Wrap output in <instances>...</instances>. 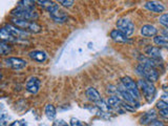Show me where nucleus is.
Instances as JSON below:
<instances>
[{"label":"nucleus","mask_w":168,"mask_h":126,"mask_svg":"<svg viewBox=\"0 0 168 126\" xmlns=\"http://www.w3.org/2000/svg\"><path fill=\"white\" fill-rule=\"evenodd\" d=\"M69 126H88L86 123H84V122H81L80 120L76 119V118H73L71 120V125Z\"/></svg>","instance_id":"cd10ccee"},{"label":"nucleus","mask_w":168,"mask_h":126,"mask_svg":"<svg viewBox=\"0 0 168 126\" xmlns=\"http://www.w3.org/2000/svg\"><path fill=\"white\" fill-rule=\"evenodd\" d=\"M5 29H7V31H9L17 40L18 39H23V38H25L27 36V33H25V32L21 31V29H17V27H15L14 25H12V24H7L5 25Z\"/></svg>","instance_id":"4468645a"},{"label":"nucleus","mask_w":168,"mask_h":126,"mask_svg":"<svg viewBox=\"0 0 168 126\" xmlns=\"http://www.w3.org/2000/svg\"><path fill=\"white\" fill-rule=\"evenodd\" d=\"M5 65L12 69H16V71H20L23 69L27 66V61L21 58H16V57H9L5 59Z\"/></svg>","instance_id":"0eeeda50"},{"label":"nucleus","mask_w":168,"mask_h":126,"mask_svg":"<svg viewBox=\"0 0 168 126\" xmlns=\"http://www.w3.org/2000/svg\"><path fill=\"white\" fill-rule=\"evenodd\" d=\"M136 69H137V73L139 75H141L144 79L151 82V83L158 81V79H159V71L150 66L139 63V65H138Z\"/></svg>","instance_id":"7ed1b4c3"},{"label":"nucleus","mask_w":168,"mask_h":126,"mask_svg":"<svg viewBox=\"0 0 168 126\" xmlns=\"http://www.w3.org/2000/svg\"><path fill=\"white\" fill-rule=\"evenodd\" d=\"M11 126H27L23 121H15L11 124Z\"/></svg>","instance_id":"473e14b6"},{"label":"nucleus","mask_w":168,"mask_h":126,"mask_svg":"<svg viewBox=\"0 0 168 126\" xmlns=\"http://www.w3.org/2000/svg\"><path fill=\"white\" fill-rule=\"evenodd\" d=\"M97 107L101 111V113H108L111 111V107L107 105V103L103 101V100H100L97 102Z\"/></svg>","instance_id":"a878e982"},{"label":"nucleus","mask_w":168,"mask_h":126,"mask_svg":"<svg viewBox=\"0 0 168 126\" xmlns=\"http://www.w3.org/2000/svg\"><path fill=\"white\" fill-rule=\"evenodd\" d=\"M12 16H14V18H18V19L31 20V21H34L39 17L38 13L34 10H25L18 7L12 11Z\"/></svg>","instance_id":"20e7f679"},{"label":"nucleus","mask_w":168,"mask_h":126,"mask_svg":"<svg viewBox=\"0 0 168 126\" xmlns=\"http://www.w3.org/2000/svg\"><path fill=\"white\" fill-rule=\"evenodd\" d=\"M160 116L163 117L164 119H167L168 118V109H164V111H160Z\"/></svg>","instance_id":"72a5a7b5"},{"label":"nucleus","mask_w":168,"mask_h":126,"mask_svg":"<svg viewBox=\"0 0 168 126\" xmlns=\"http://www.w3.org/2000/svg\"><path fill=\"white\" fill-rule=\"evenodd\" d=\"M11 52H12V47L10 46L7 43L0 41V56L7 55V54H10Z\"/></svg>","instance_id":"393cba45"},{"label":"nucleus","mask_w":168,"mask_h":126,"mask_svg":"<svg viewBox=\"0 0 168 126\" xmlns=\"http://www.w3.org/2000/svg\"><path fill=\"white\" fill-rule=\"evenodd\" d=\"M37 3H39L40 7H43V9H45L47 12H49V14L54 13V12L58 11V10L60 9L59 5H58L56 2H54V1H46V0H39V1H37Z\"/></svg>","instance_id":"9b49d317"},{"label":"nucleus","mask_w":168,"mask_h":126,"mask_svg":"<svg viewBox=\"0 0 168 126\" xmlns=\"http://www.w3.org/2000/svg\"><path fill=\"white\" fill-rule=\"evenodd\" d=\"M51 17L55 20L56 22H64L65 20L67 19V15L65 14V12L61 11V10H58V11L54 12V13L49 14Z\"/></svg>","instance_id":"aec40b11"},{"label":"nucleus","mask_w":168,"mask_h":126,"mask_svg":"<svg viewBox=\"0 0 168 126\" xmlns=\"http://www.w3.org/2000/svg\"><path fill=\"white\" fill-rule=\"evenodd\" d=\"M166 98H167V95H166V94H164V95L162 96V101L166 102Z\"/></svg>","instance_id":"c9c22d12"},{"label":"nucleus","mask_w":168,"mask_h":126,"mask_svg":"<svg viewBox=\"0 0 168 126\" xmlns=\"http://www.w3.org/2000/svg\"><path fill=\"white\" fill-rule=\"evenodd\" d=\"M157 108L160 109V111H164V109H168V104L167 102H164L162 101V100H160V101L157 102Z\"/></svg>","instance_id":"c85d7f7f"},{"label":"nucleus","mask_w":168,"mask_h":126,"mask_svg":"<svg viewBox=\"0 0 168 126\" xmlns=\"http://www.w3.org/2000/svg\"><path fill=\"white\" fill-rule=\"evenodd\" d=\"M122 103V100L120 99V98L116 97V96H111V97H109V99L107 100V105H108L109 107H119L120 105H121Z\"/></svg>","instance_id":"b1692460"},{"label":"nucleus","mask_w":168,"mask_h":126,"mask_svg":"<svg viewBox=\"0 0 168 126\" xmlns=\"http://www.w3.org/2000/svg\"><path fill=\"white\" fill-rule=\"evenodd\" d=\"M0 41L5 42V43L9 44V42H16L17 39L5 27H1L0 29Z\"/></svg>","instance_id":"2eb2a0df"},{"label":"nucleus","mask_w":168,"mask_h":126,"mask_svg":"<svg viewBox=\"0 0 168 126\" xmlns=\"http://www.w3.org/2000/svg\"><path fill=\"white\" fill-rule=\"evenodd\" d=\"M12 25H14L17 29L25 32V33H34L38 34L42 31V27L38 24L36 21H31V20H22L18 18H12Z\"/></svg>","instance_id":"f257e3e1"},{"label":"nucleus","mask_w":168,"mask_h":126,"mask_svg":"<svg viewBox=\"0 0 168 126\" xmlns=\"http://www.w3.org/2000/svg\"><path fill=\"white\" fill-rule=\"evenodd\" d=\"M0 126H9V122L7 121V118L0 120Z\"/></svg>","instance_id":"f704fd0d"},{"label":"nucleus","mask_w":168,"mask_h":126,"mask_svg":"<svg viewBox=\"0 0 168 126\" xmlns=\"http://www.w3.org/2000/svg\"><path fill=\"white\" fill-rule=\"evenodd\" d=\"M145 54L150 59H155V60L162 59V52L158 46H147L145 49Z\"/></svg>","instance_id":"f8f14e48"},{"label":"nucleus","mask_w":168,"mask_h":126,"mask_svg":"<svg viewBox=\"0 0 168 126\" xmlns=\"http://www.w3.org/2000/svg\"><path fill=\"white\" fill-rule=\"evenodd\" d=\"M121 82H122V84H121L122 86L128 91L137 101H139L141 95H140V91H139V88H138L137 83H136L130 77H128V76L122 78Z\"/></svg>","instance_id":"39448f33"},{"label":"nucleus","mask_w":168,"mask_h":126,"mask_svg":"<svg viewBox=\"0 0 168 126\" xmlns=\"http://www.w3.org/2000/svg\"><path fill=\"white\" fill-rule=\"evenodd\" d=\"M117 29L126 37H129L135 33V24L129 19L120 18L117 21Z\"/></svg>","instance_id":"423d86ee"},{"label":"nucleus","mask_w":168,"mask_h":126,"mask_svg":"<svg viewBox=\"0 0 168 126\" xmlns=\"http://www.w3.org/2000/svg\"><path fill=\"white\" fill-rule=\"evenodd\" d=\"M85 94H86V97L88 98L91 101L96 102V103H97L98 101H100V100H102L100 93L96 88H94V87H88V88L86 89V91H85Z\"/></svg>","instance_id":"6ab92c4d"},{"label":"nucleus","mask_w":168,"mask_h":126,"mask_svg":"<svg viewBox=\"0 0 168 126\" xmlns=\"http://www.w3.org/2000/svg\"><path fill=\"white\" fill-rule=\"evenodd\" d=\"M1 78H2V75H1V74H0V79H1Z\"/></svg>","instance_id":"e433bc0d"},{"label":"nucleus","mask_w":168,"mask_h":126,"mask_svg":"<svg viewBox=\"0 0 168 126\" xmlns=\"http://www.w3.org/2000/svg\"><path fill=\"white\" fill-rule=\"evenodd\" d=\"M147 126H165V125L163 124V122L158 121V120H155V121H153L151 123H149Z\"/></svg>","instance_id":"2f4dec72"},{"label":"nucleus","mask_w":168,"mask_h":126,"mask_svg":"<svg viewBox=\"0 0 168 126\" xmlns=\"http://www.w3.org/2000/svg\"><path fill=\"white\" fill-rule=\"evenodd\" d=\"M53 126H69V125L64 120H56V121L54 122Z\"/></svg>","instance_id":"7c9ffc66"},{"label":"nucleus","mask_w":168,"mask_h":126,"mask_svg":"<svg viewBox=\"0 0 168 126\" xmlns=\"http://www.w3.org/2000/svg\"><path fill=\"white\" fill-rule=\"evenodd\" d=\"M157 33H158V29L153 25L150 24L144 25L141 29V34L144 37H155V36H157Z\"/></svg>","instance_id":"f3484780"},{"label":"nucleus","mask_w":168,"mask_h":126,"mask_svg":"<svg viewBox=\"0 0 168 126\" xmlns=\"http://www.w3.org/2000/svg\"><path fill=\"white\" fill-rule=\"evenodd\" d=\"M44 111H45V116H46L49 120H54L56 118L57 113H56V107L54 106L53 104H47L46 106H45Z\"/></svg>","instance_id":"412c9836"},{"label":"nucleus","mask_w":168,"mask_h":126,"mask_svg":"<svg viewBox=\"0 0 168 126\" xmlns=\"http://www.w3.org/2000/svg\"><path fill=\"white\" fill-rule=\"evenodd\" d=\"M155 120H157V113H155V109H151V111H147L142 116V118L140 119V123L142 125H148L149 123H151Z\"/></svg>","instance_id":"ddd939ff"},{"label":"nucleus","mask_w":168,"mask_h":126,"mask_svg":"<svg viewBox=\"0 0 168 126\" xmlns=\"http://www.w3.org/2000/svg\"><path fill=\"white\" fill-rule=\"evenodd\" d=\"M117 91L120 94V96H121V97L123 98L124 100H125L126 103H127V104H129V105H131V106H137V107L140 106L139 101H137V100H136L135 98H133V96H131L130 94L128 93V91H126V89L124 88L122 85H120V86L118 87Z\"/></svg>","instance_id":"6e6552de"},{"label":"nucleus","mask_w":168,"mask_h":126,"mask_svg":"<svg viewBox=\"0 0 168 126\" xmlns=\"http://www.w3.org/2000/svg\"><path fill=\"white\" fill-rule=\"evenodd\" d=\"M159 22L161 23L163 27H167V25H168V14H163L162 16H160V18H159Z\"/></svg>","instance_id":"bb28decb"},{"label":"nucleus","mask_w":168,"mask_h":126,"mask_svg":"<svg viewBox=\"0 0 168 126\" xmlns=\"http://www.w3.org/2000/svg\"><path fill=\"white\" fill-rule=\"evenodd\" d=\"M40 85H41V82L40 79L37 77H31L29 80L27 81L25 84V88L29 93L31 94H37L40 89Z\"/></svg>","instance_id":"1a4fd4ad"},{"label":"nucleus","mask_w":168,"mask_h":126,"mask_svg":"<svg viewBox=\"0 0 168 126\" xmlns=\"http://www.w3.org/2000/svg\"><path fill=\"white\" fill-rule=\"evenodd\" d=\"M59 3L63 5V7H71V5L74 4V1L73 0H67V1L66 0H60Z\"/></svg>","instance_id":"c756f323"},{"label":"nucleus","mask_w":168,"mask_h":126,"mask_svg":"<svg viewBox=\"0 0 168 126\" xmlns=\"http://www.w3.org/2000/svg\"><path fill=\"white\" fill-rule=\"evenodd\" d=\"M153 41H155V43L158 45V46L160 47H167L168 45V40H167V37H165V36H162V35H158V36H155V38H153Z\"/></svg>","instance_id":"4be33fe9"},{"label":"nucleus","mask_w":168,"mask_h":126,"mask_svg":"<svg viewBox=\"0 0 168 126\" xmlns=\"http://www.w3.org/2000/svg\"><path fill=\"white\" fill-rule=\"evenodd\" d=\"M138 88L139 91H141V93L143 94L144 98L148 103H151L155 99V87L151 82L147 81V80L140 79L137 83Z\"/></svg>","instance_id":"f03ea898"},{"label":"nucleus","mask_w":168,"mask_h":126,"mask_svg":"<svg viewBox=\"0 0 168 126\" xmlns=\"http://www.w3.org/2000/svg\"><path fill=\"white\" fill-rule=\"evenodd\" d=\"M111 37L113 41L118 42V43H125V42L128 41V38L126 37L125 35H123V34L118 31V29H113V31L111 32Z\"/></svg>","instance_id":"a211bd4d"},{"label":"nucleus","mask_w":168,"mask_h":126,"mask_svg":"<svg viewBox=\"0 0 168 126\" xmlns=\"http://www.w3.org/2000/svg\"><path fill=\"white\" fill-rule=\"evenodd\" d=\"M29 57L33 60L37 62H40V63H43L47 60V55L45 52L42 51H33L29 53Z\"/></svg>","instance_id":"dca6fc26"},{"label":"nucleus","mask_w":168,"mask_h":126,"mask_svg":"<svg viewBox=\"0 0 168 126\" xmlns=\"http://www.w3.org/2000/svg\"><path fill=\"white\" fill-rule=\"evenodd\" d=\"M144 7L153 12V13H162V12L165 11V7H164L163 3L158 2V1H148L144 4Z\"/></svg>","instance_id":"9d476101"},{"label":"nucleus","mask_w":168,"mask_h":126,"mask_svg":"<svg viewBox=\"0 0 168 126\" xmlns=\"http://www.w3.org/2000/svg\"><path fill=\"white\" fill-rule=\"evenodd\" d=\"M35 3L36 2L33 1V0H22V1L18 2V7H21V9H25V10H34Z\"/></svg>","instance_id":"5701e85b"}]
</instances>
